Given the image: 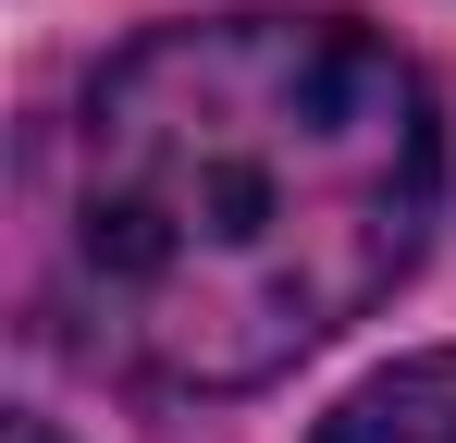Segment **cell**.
Segmentation results:
<instances>
[{
    "label": "cell",
    "instance_id": "6da1fadb",
    "mask_svg": "<svg viewBox=\"0 0 456 443\" xmlns=\"http://www.w3.org/2000/svg\"><path fill=\"white\" fill-rule=\"evenodd\" d=\"M444 124L358 12L149 25L62 124L50 284L86 358L160 394H259L419 271Z\"/></svg>",
    "mask_w": 456,
    "mask_h": 443
},
{
    "label": "cell",
    "instance_id": "7a4b0ae2",
    "mask_svg": "<svg viewBox=\"0 0 456 443\" xmlns=\"http://www.w3.org/2000/svg\"><path fill=\"white\" fill-rule=\"evenodd\" d=\"M321 443H456V345L370 369V382L321 419Z\"/></svg>",
    "mask_w": 456,
    "mask_h": 443
},
{
    "label": "cell",
    "instance_id": "3957f363",
    "mask_svg": "<svg viewBox=\"0 0 456 443\" xmlns=\"http://www.w3.org/2000/svg\"><path fill=\"white\" fill-rule=\"evenodd\" d=\"M0 443H62V431H50V419H0Z\"/></svg>",
    "mask_w": 456,
    "mask_h": 443
}]
</instances>
